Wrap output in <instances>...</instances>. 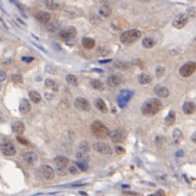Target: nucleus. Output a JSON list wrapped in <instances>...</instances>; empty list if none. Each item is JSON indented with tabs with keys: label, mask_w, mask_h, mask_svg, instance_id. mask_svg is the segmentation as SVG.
<instances>
[{
	"label": "nucleus",
	"mask_w": 196,
	"mask_h": 196,
	"mask_svg": "<svg viewBox=\"0 0 196 196\" xmlns=\"http://www.w3.org/2000/svg\"><path fill=\"white\" fill-rule=\"evenodd\" d=\"M162 108V102L160 99L152 98L145 101L141 106L142 113L147 117H151L157 114Z\"/></svg>",
	"instance_id": "nucleus-1"
},
{
	"label": "nucleus",
	"mask_w": 196,
	"mask_h": 196,
	"mask_svg": "<svg viewBox=\"0 0 196 196\" xmlns=\"http://www.w3.org/2000/svg\"><path fill=\"white\" fill-rule=\"evenodd\" d=\"M141 37H142L141 31L137 29H132V30H128L123 32L122 35H121L120 40L124 45H130L137 42Z\"/></svg>",
	"instance_id": "nucleus-2"
},
{
	"label": "nucleus",
	"mask_w": 196,
	"mask_h": 196,
	"mask_svg": "<svg viewBox=\"0 0 196 196\" xmlns=\"http://www.w3.org/2000/svg\"><path fill=\"white\" fill-rule=\"evenodd\" d=\"M90 129H91L92 134L99 139L106 138V137L109 135V132H110L107 127L101 122H99V121H95V122L91 124Z\"/></svg>",
	"instance_id": "nucleus-3"
},
{
	"label": "nucleus",
	"mask_w": 196,
	"mask_h": 196,
	"mask_svg": "<svg viewBox=\"0 0 196 196\" xmlns=\"http://www.w3.org/2000/svg\"><path fill=\"white\" fill-rule=\"evenodd\" d=\"M77 29L75 27L66 26L60 31V37L64 41H68V40L75 38L77 36Z\"/></svg>",
	"instance_id": "nucleus-4"
},
{
	"label": "nucleus",
	"mask_w": 196,
	"mask_h": 196,
	"mask_svg": "<svg viewBox=\"0 0 196 196\" xmlns=\"http://www.w3.org/2000/svg\"><path fill=\"white\" fill-rule=\"evenodd\" d=\"M195 69H196L195 62L194 61H188L180 68L179 73H180V75H181V77H188L189 76H191V75L194 73Z\"/></svg>",
	"instance_id": "nucleus-5"
},
{
	"label": "nucleus",
	"mask_w": 196,
	"mask_h": 196,
	"mask_svg": "<svg viewBox=\"0 0 196 196\" xmlns=\"http://www.w3.org/2000/svg\"><path fill=\"white\" fill-rule=\"evenodd\" d=\"M133 97V92L129 91V90H121L119 97L117 99L118 104L120 107H125V105L127 104V102L129 101V99Z\"/></svg>",
	"instance_id": "nucleus-6"
},
{
	"label": "nucleus",
	"mask_w": 196,
	"mask_h": 196,
	"mask_svg": "<svg viewBox=\"0 0 196 196\" xmlns=\"http://www.w3.org/2000/svg\"><path fill=\"white\" fill-rule=\"evenodd\" d=\"M188 21V15L186 14H179L178 15H176V17L174 18L172 21L173 27L177 28V29H182L184 28L186 23Z\"/></svg>",
	"instance_id": "nucleus-7"
},
{
	"label": "nucleus",
	"mask_w": 196,
	"mask_h": 196,
	"mask_svg": "<svg viewBox=\"0 0 196 196\" xmlns=\"http://www.w3.org/2000/svg\"><path fill=\"white\" fill-rule=\"evenodd\" d=\"M0 150H1L2 154L5 156H14L16 153V149H15L14 145L12 143L5 142L0 145Z\"/></svg>",
	"instance_id": "nucleus-8"
},
{
	"label": "nucleus",
	"mask_w": 196,
	"mask_h": 196,
	"mask_svg": "<svg viewBox=\"0 0 196 196\" xmlns=\"http://www.w3.org/2000/svg\"><path fill=\"white\" fill-rule=\"evenodd\" d=\"M75 106H76L77 109L82 110V111L88 112L91 110V105H90L89 101H87L85 98H82V97H77L75 99Z\"/></svg>",
	"instance_id": "nucleus-9"
},
{
	"label": "nucleus",
	"mask_w": 196,
	"mask_h": 196,
	"mask_svg": "<svg viewBox=\"0 0 196 196\" xmlns=\"http://www.w3.org/2000/svg\"><path fill=\"white\" fill-rule=\"evenodd\" d=\"M111 141L118 144V143H123L125 140V133H124L122 129H115L113 131L109 132V135Z\"/></svg>",
	"instance_id": "nucleus-10"
},
{
	"label": "nucleus",
	"mask_w": 196,
	"mask_h": 196,
	"mask_svg": "<svg viewBox=\"0 0 196 196\" xmlns=\"http://www.w3.org/2000/svg\"><path fill=\"white\" fill-rule=\"evenodd\" d=\"M93 149L101 154L104 155L112 154V148L110 147L109 145L105 144V143H96V144L93 145Z\"/></svg>",
	"instance_id": "nucleus-11"
},
{
	"label": "nucleus",
	"mask_w": 196,
	"mask_h": 196,
	"mask_svg": "<svg viewBox=\"0 0 196 196\" xmlns=\"http://www.w3.org/2000/svg\"><path fill=\"white\" fill-rule=\"evenodd\" d=\"M40 172H41L43 178L47 180V181L53 180L55 177V170L50 166H47V164H43V166L40 167Z\"/></svg>",
	"instance_id": "nucleus-12"
},
{
	"label": "nucleus",
	"mask_w": 196,
	"mask_h": 196,
	"mask_svg": "<svg viewBox=\"0 0 196 196\" xmlns=\"http://www.w3.org/2000/svg\"><path fill=\"white\" fill-rule=\"evenodd\" d=\"M23 160L25 161V163H27L28 164H35L38 161V157L35 152L32 151H28L25 152L23 154Z\"/></svg>",
	"instance_id": "nucleus-13"
},
{
	"label": "nucleus",
	"mask_w": 196,
	"mask_h": 196,
	"mask_svg": "<svg viewBox=\"0 0 196 196\" xmlns=\"http://www.w3.org/2000/svg\"><path fill=\"white\" fill-rule=\"evenodd\" d=\"M36 18L39 23L47 25L51 20V14L47 12H38L36 15Z\"/></svg>",
	"instance_id": "nucleus-14"
},
{
	"label": "nucleus",
	"mask_w": 196,
	"mask_h": 196,
	"mask_svg": "<svg viewBox=\"0 0 196 196\" xmlns=\"http://www.w3.org/2000/svg\"><path fill=\"white\" fill-rule=\"evenodd\" d=\"M154 93L158 96V97L162 98V99L167 98L169 95V89L164 86H161V85H156L154 87Z\"/></svg>",
	"instance_id": "nucleus-15"
},
{
	"label": "nucleus",
	"mask_w": 196,
	"mask_h": 196,
	"mask_svg": "<svg viewBox=\"0 0 196 196\" xmlns=\"http://www.w3.org/2000/svg\"><path fill=\"white\" fill-rule=\"evenodd\" d=\"M122 83V77L118 75H112L107 79V84L111 87H116Z\"/></svg>",
	"instance_id": "nucleus-16"
},
{
	"label": "nucleus",
	"mask_w": 196,
	"mask_h": 196,
	"mask_svg": "<svg viewBox=\"0 0 196 196\" xmlns=\"http://www.w3.org/2000/svg\"><path fill=\"white\" fill-rule=\"evenodd\" d=\"M54 163L57 167H66L69 163V159L64 156H57L54 159Z\"/></svg>",
	"instance_id": "nucleus-17"
},
{
	"label": "nucleus",
	"mask_w": 196,
	"mask_h": 196,
	"mask_svg": "<svg viewBox=\"0 0 196 196\" xmlns=\"http://www.w3.org/2000/svg\"><path fill=\"white\" fill-rule=\"evenodd\" d=\"M19 111H20V113H22V114H27L31 111V103L28 99H23L22 101H20Z\"/></svg>",
	"instance_id": "nucleus-18"
},
{
	"label": "nucleus",
	"mask_w": 196,
	"mask_h": 196,
	"mask_svg": "<svg viewBox=\"0 0 196 196\" xmlns=\"http://www.w3.org/2000/svg\"><path fill=\"white\" fill-rule=\"evenodd\" d=\"M184 113L186 115H191L192 113H194L195 111V104L192 101H186L184 104H183L182 107Z\"/></svg>",
	"instance_id": "nucleus-19"
},
{
	"label": "nucleus",
	"mask_w": 196,
	"mask_h": 196,
	"mask_svg": "<svg viewBox=\"0 0 196 196\" xmlns=\"http://www.w3.org/2000/svg\"><path fill=\"white\" fill-rule=\"evenodd\" d=\"M12 131L15 132L16 134H22V133L25 131V125H24V123L22 122L17 121V122H15V123H12Z\"/></svg>",
	"instance_id": "nucleus-20"
},
{
	"label": "nucleus",
	"mask_w": 196,
	"mask_h": 196,
	"mask_svg": "<svg viewBox=\"0 0 196 196\" xmlns=\"http://www.w3.org/2000/svg\"><path fill=\"white\" fill-rule=\"evenodd\" d=\"M172 139H173V142L175 143L176 145L180 144V143L182 142V140L184 139V136H183V133L181 130L178 128L174 129L172 133Z\"/></svg>",
	"instance_id": "nucleus-21"
},
{
	"label": "nucleus",
	"mask_w": 196,
	"mask_h": 196,
	"mask_svg": "<svg viewBox=\"0 0 196 196\" xmlns=\"http://www.w3.org/2000/svg\"><path fill=\"white\" fill-rule=\"evenodd\" d=\"M138 82L141 83V84H148V83H150L152 82V79H151V77L149 76V75L142 73V74L139 75Z\"/></svg>",
	"instance_id": "nucleus-22"
},
{
	"label": "nucleus",
	"mask_w": 196,
	"mask_h": 196,
	"mask_svg": "<svg viewBox=\"0 0 196 196\" xmlns=\"http://www.w3.org/2000/svg\"><path fill=\"white\" fill-rule=\"evenodd\" d=\"M95 105H96V107H97L99 111L102 112V113H106L107 110H108V108L106 106V104H105V102L102 101L101 99H96V101H95Z\"/></svg>",
	"instance_id": "nucleus-23"
},
{
	"label": "nucleus",
	"mask_w": 196,
	"mask_h": 196,
	"mask_svg": "<svg viewBox=\"0 0 196 196\" xmlns=\"http://www.w3.org/2000/svg\"><path fill=\"white\" fill-rule=\"evenodd\" d=\"M174 122H175V112L173 110H170L169 114H167V116L166 117V119H164V123L167 126H170L174 123Z\"/></svg>",
	"instance_id": "nucleus-24"
},
{
	"label": "nucleus",
	"mask_w": 196,
	"mask_h": 196,
	"mask_svg": "<svg viewBox=\"0 0 196 196\" xmlns=\"http://www.w3.org/2000/svg\"><path fill=\"white\" fill-rule=\"evenodd\" d=\"M45 86L47 87V88L51 89L52 91H55V92L58 91V85L57 84V82H54V80L51 79H45Z\"/></svg>",
	"instance_id": "nucleus-25"
},
{
	"label": "nucleus",
	"mask_w": 196,
	"mask_h": 196,
	"mask_svg": "<svg viewBox=\"0 0 196 196\" xmlns=\"http://www.w3.org/2000/svg\"><path fill=\"white\" fill-rule=\"evenodd\" d=\"M82 46L86 49H93L95 47V40L89 37H85L82 39Z\"/></svg>",
	"instance_id": "nucleus-26"
},
{
	"label": "nucleus",
	"mask_w": 196,
	"mask_h": 196,
	"mask_svg": "<svg viewBox=\"0 0 196 196\" xmlns=\"http://www.w3.org/2000/svg\"><path fill=\"white\" fill-rule=\"evenodd\" d=\"M99 14H101V16H103V17H109L110 14H111V12H112V11H111V8L108 5H103L102 7H101V9H99Z\"/></svg>",
	"instance_id": "nucleus-27"
},
{
	"label": "nucleus",
	"mask_w": 196,
	"mask_h": 196,
	"mask_svg": "<svg viewBox=\"0 0 196 196\" xmlns=\"http://www.w3.org/2000/svg\"><path fill=\"white\" fill-rule=\"evenodd\" d=\"M142 45L144 46L145 48L149 49V48H152L155 45V41L153 38H151V37H145L142 41Z\"/></svg>",
	"instance_id": "nucleus-28"
},
{
	"label": "nucleus",
	"mask_w": 196,
	"mask_h": 196,
	"mask_svg": "<svg viewBox=\"0 0 196 196\" xmlns=\"http://www.w3.org/2000/svg\"><path fill=\"white\" fill-rule=\"evenodd\" d=\"M29 97L30 99L35 103H39L40 101H41V96H40L36 91H30L29 93Z\"/></svg>",
	"instance_id": "nucleus-29"
},
{
	"label": "nucleus",
	"mask_w": 196,
	"mask_h": 196,
	"mask_svg": "<svg viewBox=\"0 0 196 196\" xmlns=\"http://www.w3.org/2000/svg\"><path fill=\"white\" fill-rule=\"evenodd\" d=\"M77 162H83V163H87V162H89L90 160V157L89 155L87 153H84V152H77Z\"/></svg>",
	"instance_id": "nucleus-30"
},
{
	"label": "nucleus",
	"mask_w": 196,
	"mask_h": 196,
	"mask_svg": "<svg viewBox=\"0 0 196 196\" xmlns=\"http://www.w3.org/2000/svg\"><path fill=\"white\" fill-rule=\"evenodd\" d=\"M65 79H66V82L71 85H74V86L77 85V79L76 76H74V75H71V74L67 75V76L65 77Z\"/></svg>",
	"instance_id": "nucleus-31"
},
{
	"label": "nucleus",
	"mask_w": 196,
	"mask_h": 196,
	"mask_svg": "<svg viewBox=\"0 0 196 196\" xmlns=\"http://www.w3.org/2000/svg\"><path fill=\"white\" fill-rule=\"evenodd\" d=\"M45 5L50 10H57L58 8V3H57L56 1H49V0H47V1H45Z\"/></svg>",
	"instance_id": "nucleus-32"
},
{
	"label": "nucleus",
	"mask_w": 196,
	"mask_h": 196,
	"mask_svg": "<svg viewBox=\"0 0 196 196\" xmlns=\"http://www.w3.org/2000/svg\"><path fill=\"white\" fill-rule=\"evenodd\" d=\"M11 79H12V82H16V83H22V82H23L22 76H21L20 74H14V75H12Z\"/></svg>",
	"instance_id": "nucleus-33"
},
{
	"label": "nucleus",
	"mask_w": 196,
	"mask_h": 196,
	"mask_svg": "<svg viewBox=\"0 0 196 196\" xmlns=\"http://www.w3.org/2000/svg\"><path fill=\"white\" fill-rule=\"evenodd\" d=\"M76 166L82 170V171H86L88 169V164L87 163H83V162H76Z\"/></svg>",
	"instance_id": "nucleus-34"
},
{
	"label": "nucleus",
	"mask_w": 196,
	"mask_h": 196,
	"mask_svg": "<svg viewBox=\"0 0 196 196\" xmlns=\"http://www.w3.org/2000/svg\"><path fill=\"white\" fill-rule=\"evenodd\" d=\"M115 66H116L118 69H127V68H128V63L124 61H116Z\"/></svg>",
	"instance_id": "nucleus-35"
},
{
	"label": "nucleus",
	"mask_w": 196,
	"mask_h": 196,
	"mask_svg": "<svg viewBox=\"0 0 196 196\" xmlns=\"http://www.w3.org/2000/svg\"><path fill=\"white\" fill-rule=\"evenodd\" d=\"M79 148L82 149V152H84V153H86V152H88L90 150V147L88 145V143L86 142H82L79 144Z\"/></svg>",
	"instance_id": "nucleus-36"
},
{
	"label": "nucleus",
	"mask_w": 196,
	"mask_h": 196,
	"mask_svg": "<svg viewBox=\"0 0 196 196\" xmlns=\"http://www.w3.org/2000/svg\"><path fill=\"white\" fill-rule=\"evenodd\" d=\"M91 85H92L93 88H94V89H97V90L102 88V83H101V82H99V80H98V79L93 80V82H91Z\"/></svg>",
	"instance_id": "nucleus-37"
},
{
	"label": "nucleus",
	"mask_w": 196,
	"mask_h": 196,
	"mask_svg": "<svg viewBox=\"0 0 196 196\" xmlns=\"http://www.w3.org/2000/svg\"><path fill=\"white\" fill-rule=\"evenodd\" d=\"M164 67H161V66L156 67V77H161L164 75Z\"/></svg>",
	"instance_id": "nucleus-38"
},
{
	"label": "nucleus",
	"mask_w": 196,
	"mask_h": 196,
	"mask_svg": "<svg viewBox=\"0 0 196 196\" xmlns=\"http://www.w3.org/2000/svg\"><path fill=\"white\" fill-rule=\"evenodd\" d=\"M57 172L58 175H65L67 171L65 167H57Z\"/></svg>",
	"instance_id": "nucleus-39"
},
{
	"label": "nucleus",
	"mask_w": 196,
	"mask_h": 196,
	"mask_svg": "<svg viewBox=\"0 0 196 196\" xmlns=\"http://www.w3.org/2000/svg\"><path fill=\"white\" fill-rule=\"evenodd\" d=\"M6 77H7V76H6L5 72H3L2 70H0V82H4L6 79Z\"/></svg>",
	"instance_id": "nucleus-40"
},
{
	"label": "nucleus",
	"mask_w": 196,
	"mask_h": 196,
	"mask_svg": "<svg viewBox=\"0 0 196 196\" xmlns=\"http://www.w3.org/2000/svg\"><path fill=\"white\" fill-rule=\"evenodd\" d=\"M116 151H117L118 154H123L124 152H125V151H124V149L122 147H119V145L116 147Z\"/></svg>",
	"instance_id": "nucleus-41"
},
{
	"label": "nucleus",
	"mask_w": 196,
	"mask_h": 196,
	"mask_svg": "<svg viewBox=\"0 0 196 196\" xmlns=\"http://www.w3.org/2000/svg\"><path fill=\"white\" fill-rule=\"evenodd\" d=\"M69 172H70L71 174H77L79 171H77V167H69Z\"/></svg>",
	"instance_id": "nucleus-42"
},
{
	"label": "nucleus",
	"mask_w": 196,
	"mask_h": 196,
	"mask_svg": "<svg viewBox=\"0 0 196 196\" xmlns=\"http://www.w3.org/2000/svg\"><path fill=\"white\" fill-rule=\"evenodd\" d=\"M16 139H17L18 142L21 143V144H23V145H27L28 144V142L26 141V140H25L24 138H21V137H19V136H18Z\"/></svg>",
	"instance_id": "nucleus-43"
},
{
	"label": "nucleus",
	"mask_w": 196,
	"mask_h": 196,
	"mask_svg": "<svg viewBox=\"0 0 196 196\" xmlns=\"http://www.w3.org/2000/svg\"><path fill=\"white\" fill-rule=\"evenodd\" d=\"M22 60L25 61V62H31L34 60V58H27V57H23L22 58Z\"/></svg>",
	"instance_id": "nucleus-44"
},
{
	"label": "nucleus",
	"mask_w": 196,
	"mask_h": 196,
	"mask_svg": "<svg viewBox=\"0 0 196 196\" xmlns=\"http://www.w3.org/2000/svg\"><path fill=\"white\" fill-rule=\"evenodd\" d=\"M183 154H184V152H183V150H179V151L176 153L177 157H182V156H183Z\"/></svg>",
	"instance_id": "nucleus-45"
},
{
	"label": "nucleus",
	"mask_w": 196,
	"mask_h": 196,
	"mask_svg": "<svg viewBox=\"0 0 196 196\" xmlns=\"http://www.w3.org/2000/svg\"><path fill=\"white\" fill-rule=\"evenodd\" d=\"M4 122V116H3V114L0 112V123Z\"/></svg>",
	"instance_id": "nucleus-46"
},
{
	"label": "nucleus",
	"mask_w": 196,
	"mask_h": 196,
	"mask_svg": "<svg viewBox=\"0 0 196 196\" xmlns=\"http://www.w3.org/2000/svg\"><path fill=\"white\" fill-rule=\"evenodd\" d=\"M108 61H111V60H101V61H99V63H105V62H108Z\"/></svg>",
	"instance_id": "nucleus-47"
},
{
	"label": "nucleus",
	"mask_w": 196,
	"mask_h": 196,
	"mask_svg": "<svg viewBox=\"0 0 196 196\" xmlns=\"http://www.w3.org/2000/svg\"><path fill=\"white\" fill-rule=\"evenodd\" d=\"M192 142L193 143H195V133H193V135H192Z\"/></svg>",
	"instance_id": "nucleus-48"
},
{
	"label": "nucleus",
	"mask_w": 196,
	"mask_h": 196,
	"mask_svg": "<svg viewBox=\"0 0 196 196\" xmlns=\"http://www.w3.org/2000/svg\"><path fill=\"white\" fill-rule=\"evenodd\" d=\"M0 89H1V84H0Z\"/></svg>",
	"instance_id": "nucleus-49"
}]
</instances>
